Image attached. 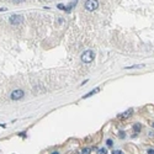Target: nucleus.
<instances>
[{"label":"nucleus","instance_id":"0eeeda50","mask_svg":"<svg viewBox=\"0 0 154 154\" xmlns=\"http://www.w3.org/2000/svg\"><path fill=\"white\" fill-rule=\"evenodd\" d=\"M133 131H135V133H138L141 131V125L139 123H136V125L133 126Z\"/></svg>","mask_w":154,"mask_h":154},{"label":"nucleus","instance_id":"9b49d317","mask_svg":"<svg viewBox=\"0 0 154 154\" xmlns=\"http://www.w3.org/2000/svg\"><path fill=\"white\" fill-rule=\"evenodd\" d=\"M106 144H107V147H112V141L111 139H107L106 141Z\"/></svg>","mask_w":154,"mask_h":154},{"label":"nucleus","instance_id":"20e7f679","mask_svg":"<svg viewBox=\"0 0 154 154\" xmlns=\"http://www.w3.org/2000/svg\"><path fill=\"white\" fill-rule=\"evenodd\" d=\"M24 95H25V92L22 90L17 89V90H14L11 92V96H10V97H11V100H20V99L24 97Z\"/></svg>","mask_w":154,"mask_h":154},{"label":"nucleus","instance_id":"f03ea898","mask_svg":"<svg viewBox=\"0 0 154 154\" xmlns=\"http://www.w3.org/2000/svg\"><path fill=\"white\" fill-rule=\"evenodd\" d=\"M10 24L14 25V26H17L20 24H22L24 22V16L22 15H11L10 16Z\"/></svg>","mask_w":154,"mask_h":154},{"label":"nucleus","instance_id":"9d476101","mask_svg":"<svg viewBox=\"0 0 154 154\" xmlns=\"http://www.w3.org/2000/svg\"><path fill=\"white\" fill-rule=\"evenodd\" d=\"M118 137H120V138H125V137H126V133H125V132H120V133H118Z\"/></svg>","mask_w":154,"mask_h":154},{"label":"nucleus","instance_id":"423d86ee","mask_svg":"<svg viewBox=\"0 0 154 154\" xmlns=\"http://www.w3.org/2000/svg\"><path fill=\"white\" fill-rule=\"evenodd\" d=\"M96 92H99V88H96V89H94V90H91L89 94H86V95L84 96V99H85V97H89V96H91V95H94V94H96Z\"/></svg>","mask_w":154,"mask_h":154},{"label":"nucleus","instance_id":"2eb2a0df","mask_svg":"<svg viewBox=\"0 0 154 154\" xmlns=\"http://www.w3.org/2000/svg\"><path fill=\"white\" fill-rule=\"evenodd\" d=\"M148 154H154V149H148Z\"/></svg>","mask_w":154,"mask_h":154},{"label":"nucleus","instance_id":"f257e3e1","mask_svg":"<svg viewBox=\"0 0 154 154\" xmlns=\"http://www.w3.org/2000/svg\"><path fill=\"white\" fill-rule=\"evenodd\" d=\"M94 58H95V53H94V51H91V49L85 51V52L81 54V60H83L84 63H91V62L94 60Z\"/></svg>","mask_w":154,"mask_h":154},{"label":"nucleus","instance_id":"4468645a","mask_svg":"<svg viewBox=\"0 0 154 154\" xmlns=\"http://www.w3.org/2000/svg\"><path fill=\"white\" fill-rule=\"evenodd\" d=\"M58 9L63 10V9H64V5H63V4H59V5H58Z\"/></svg>","mask_w":154,"mask_h":154},{"label":"nucleus","instance_id":"39448f33","mask_svg":"<svg viewBox=\"0 0 154 154\" xmlns=\"http://www.w3.org/2000/svg\"><path fill=\"white\" fill-rule=\"evenodd\" d=\"M133 112V110L132 109H129V110H127L126 112H123V114H121V117H125V118H127V117H129L131 116V114Z\"/></svg>","mask_w":154,"mask_h":154},{"label":"nucleus","instance_id":"7ed1b4c3","mask_svg":"<svg viewBox=\"0 0 154 154\" xmlns=\"http://www.w3.org/2000/svg\"><path fill=\"white\" fill-rule=\"evenodd\" d=\"M97 6H99L97 0H86V3H85V9L88 11H94V10L97 9Z\"/></svg>","mask_w":154,"mask_h":154},{"label":"nucleus","instance_id":"dca6fc26","mask_svg":"<svg viewBox=\"0 0 154 154\" xmlns=\"http://www.w3.org/2000/svg\"><path fill=\"white\" fill-rule=\"evenodd\" d=\"M52 154H59V153H58V152H53Z\"/></svg>","mask_w":154,"mask_h":154},{"label":"nucleus","instance_id":"6e6552de","mask_svg":"<svg viewBox=\"0 0 154 154\" xmlns=\"http://www.w3.org/2000/svg\"><path fill=\"white\" fill-rule=\"evenodd\" d=\"M97 154H107V149L106 148H100L97 150Z\"/></svg>","mask_w":154,"mask_h":154},{"label":"nucleus","instance_id":"f3484780","mask_svg":"<svg viewBox=\"0 0 154 154\" xmlns=\"http://www.w3.org/2000/svg\"><path fill=\"white\" fill-rule=\"evenodd\" d=\"M152 126H153V127H154V123H153V125H152Z\"/></svg>","mask_w":154,"mask_h":154},{"label":"nucleus","instance_id":"1a4fd4ad","mask_svg":"<svg viewBox=\"0 0 154 154\" xmlns=\"http://www.w3.org/2000/svg\"><path fill=\"white\" fill-rule=\"evenodd\" d=\"M90 152H91V149H90V148H85L83 152H81V154H90Z\"/></svg>","mask_w":154,"mask_h":154},{"label":"nucleus","instance_id":"ddd939ff","mask_svg":"<svg viewBox=\"0 0 154 154\" xmlns=\"http://www.w3.org/2000/svg\"><path fill=\"white\" fill-rule=\"evenodd\" d=\"M13 1H14V3H16V4H19V3H24L25 0H13Z\"/></svg>","mask_w":154,"mask_h":154},{"label":"nucleus","instance_id":"f8f14e48","mask_svg":"<svg viewBox=\"0 0 154 154\" xmlns=\"http://www.w3.org/2000/svg\"><path fill=\"white\" fill-rule=\"evenodd\" d=\"M112 154H123V152L122 150H114V152H112Z\"/></svg>","mask_w":154,"mask_h":154}]
</instances>
